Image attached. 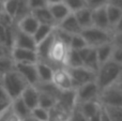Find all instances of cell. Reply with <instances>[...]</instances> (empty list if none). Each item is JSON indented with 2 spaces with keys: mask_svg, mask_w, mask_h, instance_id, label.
Here are the masks:
<instances>
[{
  "mask_svg": "<svg viewBox=\"0 0 122 121\" xmlns=\"http://www.w3.org/2000/svg\"><path fill=\"white\" fill-rule=\"evenodd\" d=\"M21 121H23V120H21Z\"/></svg>",
  "mask_w": 122,
  "mask_h": 121,
  "instance_id": "cell-53",
  "label": "cell"
},
{
  "mask_svg": "<svg viewBox=\"0 0 122 121\" xmlns=\"http://www.w3.org/2000/svg\"><path fill=\"white\" fill-rule=\"evenodd\" d=\"M2 12V1H0V13Z\"/></svg>",
  "mask_w": 122,
  "mask_h": 121,
  "instance_id": "cell-51",
  "label": "cell"
},
{
  "mask_svg": "<svg viewBox=\"0 0 122 121\" xmlns=\"http://www.w3.org/2000/svg\"><path fill=\"white\" fill-rule=\"evenodd\" d=\"M57 103L62 106L65 111L72 113L76 106V98H75V90H67V91H60L57 98Z\"/></svg>",
  "mask_w": 122,
  "mask_h": 121,
  "instance_id": "cell-15",
  "label": "cell"
},
{
  "mask_svg": "<svg viewBox=\"0 0 122 121\" xmlns=\"http://www.w3.org/2000/svg\"><path fill=\"white\" fill-rule=\"evenodd\" d=\"M57 28L63 30L64 32L71 34V35H74V34H80L81 32V28L78 25L77 20H76L75 16H74L73 13L69 14L66 17H65L63 20H61L57 26Z\"/></svg>",
  "mask_w": 122,
  "mask_h": 121,
  "instance_id": "cell-12",
  "label": "cell"
},
{
  "mask_svg": "<svg viewBox=\"0 0 122 121\" xmlns=\"http://www.w3.org/2000/svg\"><path fill=\"white\" fill-rule=\"evenodd\" d=\"M8 55H10V50L6 49L4 46L0 45V58L3 57V56H8Z\"/></svg>",
  "mask_w": 122,
  "mask_h": 121,
  "instance_id": "cell-47",
  "label": "cell"
},
{
  "mask_svg": "<svg viewBox=\"0 0 122 121\" xmlns=\"http://www.w3.org/2000/svg\"><path fill=\"white\" fill-rule=\"evenodd\" d=\"M112 48H114V44H112V42L106 43V44H103V45H100V46L94 48L100 66L105 63L106 61H108V60L110 59V55H112Z\"/></svg>",
  "mask_w": 122,
  "mask_h": 121,
  "instance_id": "cell-24",
  "label": "cell"
},
{
  "mask_svg": "<svg viewBox=\"0 0 122 121\" xmlns=\"http://www.w3.org/2000/svg\"><path fill=\"white\" fill-rule=\"evenodd\" d=\"M69 121H88L87 118H85L84 116L80 114V111L77 109V107L75 106V108L72 111L71 116H70V120Z\"/></svg>",
  "mask_w": 122,
  "mask_h": 121,
  "instance_id": "cell-41",
  "label": "cell"
},
{
  "mask_svg": "<svg viewBox=\"0 0 122 121\" xmlns=\"http://www.w3.org/2000/svg\"><path fill=\"white\" fill-rule=\"evenodd\" d=\"M86 41L84 40L80 34H74V35L71 36V41H70V44H69V48L70 49H73V50H80V49L85 48L87 47Z\"/></svg>",
  "mask_w": 122,
  "mask_h": 121,
  "instance_id": "cell-31",
  "label": "cell"
},
{
  "mask_svg": "<svg viewBox=\"0 0 122 121\" xmlns=\"http://www.w3.org/2000/svg\"><path fill=\"white\" fill-rule=\"evenodd\" d=\"M100 118H101V121H112L108 117V115L106 114L105 109L103 108V106L101 107V111H100Z\"/></svg>",
  "mask_w": 122,
  "mask_h": 121,
  "instance_id": "cell-45",
  "label": "cell"
},
{
  "mask_svg": "<svg viewBox=\"0 0 122 121\" xmlns=\"http://www.w3.org/2000/svg\"><path fill=\"white\" fill-rule=\"evenodd\" d=\"M36 72H38V78L39 83H51V78H53L54 70L51 66L44 63V62L38 61L36 63Z\"/></svg>",
  "mask_w": 122,
  "mask_h": 121,
  "instance_id": "cell-20",
  "label": "cell"
},
{
  "mask_svg": "<svg viewBox=\"0 0 122 121\" xmlns=\"http://www.w3.org/2000/svg\"><path fill=\"white\" fill-rule=\"evenodd\" d=\"M23 121H38V120H36L33 117H31V116H28L26 119H24Z\"/></svg>",
  "mask_w": 122,
  "mask_h": 121,
  "instance_id": "cell-50",
  "label": "cell"
},
{
  "mask_svg": "<svg viewBox=\"0 0 122 121\" xmlns=\"http://www.w3.org/2000/svg\"><path fill=\"white\" fill-rule=\"evenodd\" d=\"M13 24H14V21H13L12 17L6 14L5 12L2 11V12L0 13V26H2L3 28H8V27H10V26H12Z\"/></svg>",
  "mask_w": 122,
  "mask_h": 121,
  "instance_id": "cell-39",
  "label": "cell"
},
{
  "mask_svg": "<svg viewBox=\"0 0 122 121\" xmlns=\"http://www.w3.org/2000/svg\"><path fill=\"white\" fill-rule=\"evenodd\" d=\"M47 8H48V10H49V12H51V16H53L54 20L56 21V26H57L61 20H63L69 14H71L70 10L66 8V5H65L62 1L57 2V3L48 4Z\"/></svg>",
  "mask_w": 122,
  "mask_h": 121,
  "instance_id": "cell-17",
  "label": "cell"
},
{
  "mask_svg": "<svg viewBox=\"0 0 122 121\" xmlns=\"http://www.w3.org/2000/svg\"><path fill=\"white\" fill-rule=\"evenodd\" d=\"M103 108L112 121H122V107L103 106Z\"/></svg>",
  "mask_w": 122,
  "mask_h": 121,
  "instance_id": "cell-33",
  "label": "cell"
},
{
  "mask_svg": "<svg viewBox=\"0 0 122 121\" xmlns=\"http://www.w3.org/2000/svg\"><path fill=\"white\" fill-rule=\"evenodd\" d=\"M51 84L60 91H67V90H74L73 81L70 76L67 70L63 68H58L54 70Z\"/></svg>",
  "mask_w": 122,
  "mask_h": 121,
  "instance_id": "cell-8",
  "label": "cell"
},
{
  "mask_svg": "<svg viewBox=\"0 0 122 121\" xmlns=\"http://www.w3.org/2000/svg\"><path fill=\"white\" fill-rule=\"evenodd\" d=\"M0 1H2V2H3V0H0Z\"/></svg>",
  "mask_w": 122,
  "mask_h": 121,
  "instance_id": "cell-52",
  "label": "cell"
},
{
  "mask_svg": "<svg viewBox=\"0 0 122 121\" xmlns=\"http://www.w3.org/2000/svg\"><path fill=\"white\" fill-rule=\"evenodd\" d=\"M82 64H84L85 68L89 69V70L93 71V72L97 73V70L100 68V63L97 61V54H95V49L94 48H90L85 58L82 59Z\"/></svg>",
  "mask_w": 122,
  "mask_h": 121,
  "instance_id": "cell-25",
  "label": "cell"
},
{
  "mask_svg": "<svg viewBox=\"0 0 122 121\" xmlns=\"http://www.w3.org/2000/svg\"><path fill=\"white\" fill-rule=\"evenodd\" d=\"M76 107H77V109L80 111V114L85 118L89 119L92 116H94L97 113H99L102 105L99 103V101H90V102H86V103H81V104L76 105Z\"/></svg>",
  "mask_w": 122,
  "mask_h": 121,
  "instance_id": "cell-19",
  "label": "cell"
},
{
  "mask_svg": "<svg viewBox=\"0 0 122 121\" xmlns=\"http://www.w3.org/2000/svg\"><path fill=\"white\" fill-rule=\"evenodd\" d=\"M57 102V99L54 96H49V94L43 93V92H39V102H38V106L42 107L45 109H51L54 105Z\"/></svg>",
  "mask_w": 122,
  "mask_h": 121,
  "instance_id": "cell-29",
  "label": "cell"
},
{
  "mask_svg": "<svg viewBox=\"0 0 122 121\" xmlns=\"http://www.w3.org/2000/svg\"><path fill=\"white\" fill-rule=\"evenodd\" d=\"M80 35L84 38L87 45L91 48H95L100 45L110 43L112 40V31L100 29V28L93 27V26L82 29L81 32H80Z\"/></svg>",
  "mask_w": 122,
  "mask_h": 121,
  "instance_id": "cell-3",
  "label": "cell"
},
{
  "mask_svg": "<svg viewBox=\"0 0 122 121\" xmlns=\"http://www.w3.org/2000/svg\"><path fill=\"white\" fill-rule=\"evenodd\" d=\"M78 66H84L79 54H78L77 50L69 49L66 59H65L64 68H78Z\"/></svg>",
  "mask_w": 122,
  "mask_h": 121,
  "instance_id": "cell-27",
  "label": "cell"
},
{
  "mask_svg": "<svg viewBox=\"0 0 122 121\" xmlns=\"http://www.w3.org/2000/svg\"><path fill=\"white\" fill-rule=\"evenodd\" d=\"M0 85L8 94L11 101L16 98H19L25 88L28 86L26 81L16 72L15 70L2 75L0 78Z\"/></svg>",
  "mask_w": 122,
  "mask_h": 121,
  "instance_id": "cell-2",
  "label": "cell"
},
{
  "mask_svg": "<svg viewBox=\"0 0 122 121\" xmlns=\"http://www.w3.org/2000/svg\"><path fill=\"white\" fill-rule=\"evenodd\" d=\"M62 2L66 5V8L69 9L71 13H74L80 9L86 8L85 0H62Z\"/></svg>",
  "mask_w": 122,
  "mask_h": 121,
  "instance_id": "cell-35",
  "label": "cell"
},
{
  "mask_svg": "<svg viewBox=\"0 0 122 121\" xmlns=\"http://www.w3.org/2000/svg\"><path fill=\"white\" fill-rule=\"evenodd\" d=\"M18 1L19 0H4L2 2V11L5 12L8 15H10L12 18H14L17 5H18Z\"/></svg>",
  "mask_w": 122,
  "mask_h": 121,
  "instance_id": "cell-32",
  "label": "cell"
},
{
  "mask_svg": "<svg viewBox=\"0 0 122 121\" xmlns=\"http://www.w3.org/2000/svg\"><path fill=\"white\" fill-rule=\"evenodd\" d=\"M20 99L23 100V102L26 104V106L31 111V109L36 108L38 106L39 102V91L34 86L28 85L25 88V90L23 91V93L20 94Z\"/></svg>",
  "mask_w": 122,
  "mask_h": 121,
  "instance_id": "cell-13",
  "label": "cell"
},
{
  "mask_svg": "<svg viewBox=\"0 0 122 121\" xmlns=\"http://www.w3.org/2000/svg\"><path fill=\"white\" fill-rule=\"evenodd\" d=\"M122 64L108 60L105 63L101 64L97 72L95 84L97 85L100 91L114 84L121 81Z\"/></svg>",
  "mask_w": 122,
  "mask_h": 121,
  "instance_id": "cell-1",
  "label": "cell"
},
{
  "mask_svg": "<svg viewBox=\"0 0 122 121\" xmlns=\"http://www.w3.org/2000/svg\"><path fill=\"white\" fill-rule=\"evenodd\" d=\"M11 109L20 120L26 119L28 116H30V109L26 106L20 96L11 101Z\"/></svg>",
  "mask_w": 122,
  "mask_h": 121,
  "instance_id": "cell-23",
  "label": "cell"
},
{
  "mask_svg": "<svg viewBox=\"0 0 122 121\" xmlns=\"http://www.w3.org/2000/svg\"><path fill=\"white\" fill-rule=\"evenodd\" d=\"M13 47H17V48H24V49H30V50H36V44L34 42L32 35L26 34L24 32L19 31L18 29L16 30V34H15L14 39V45Z\"/></svg>",
  "mask_w": 122,
  "mask_h": 121,
  "instance_id": "cell-14",
  "label": "cell"
},
{
  "mask_svg": "<svg viewBox=\"0 0 122 121\" xmlns=\"http://www.w3.org/2000/svg\"><path fill=\"white\" fill-rule=\"evenodd\" d=\"M10 57L12 58L14 63L36 64L38 62V56L36 50H30V49L13 47L10 50Z\"/></svg>",
  "mask_w": 122,
  "mask_h": 121,
  "instance_id": "cell-9",
  "label": "cell"
},
{
  "mask_svg": "<svg viewBox=\"0 0 122 121\" xmlns=\"http://www.w3.org/2000/svg\"><path fill=\"white\" fill-rule=\"evenodd\" d=\"M99 94H100V89L97 87V85L95 84V81L79 86L78 88L75 89L76 105L90 102V101H97Z\"/></svg>",
  "mask_w": 122,
  "mask_h": 121,
  "instance_id": "cell-7",
  "label": "cell"
},
{
  "mask_svg": "<svg viewBox=\"0 0 122 121\" xmlns=\"http://www.w3.org/2000/svg\"><path fill=\"white\" fill-rule=\"evenodd\" d=\"M15 25H16L17 29H18L19 31L24 32V33H26V34H29V35H33L36 28L39 27V23L36 21V19L32 16V14L24 17L23 19H20V20H19L18 23H16Z\"/></svg>",
  "mask_w": 122,
  "mask_h": 121,
  "instance_id": "cell-18",
  "label": "cell"
},
{
  "mask_svg": "<svg viewBox=\"0 0 122 121\" xmlns=\"http://www.w3.org/2000/svg\"><path fill=\"white\" fill-rule=\"evenodd\" d=\"M71 113L65 111L57 102L56 104L48 109V121H69Z\"/></svg>",
  "mask_w": 122,
  "mask_h": 121,
  "instance_id": "cell-21",
  "label": "cell"
},
{
  "mask_svg": "<svg viewBox=\"0 0 122 121\" xmlns=\"http://www.w3.org/2000/svg\"><path fill=\"white\" fill-rule=\"evenodd\" d=\"M27 2H28V5H29L31 11L47 6L46 0H27Z\"/></svg>",
  "mask_w": 122,
  "mask_h": 121,
  "instance_id": "cell-40",
  "label": "cell"
},
{
  "mask_svg": "<svg viewBox=\"0 0 122 121\" xmlns=\"http://www.w3.org/2000/svg\"><path fill=\"white\" fill-rule=\"evenodd\" d=\"M91 12H92V11H91L90 9L84 8V9H80V10L73 13L76 20H77V23H78V25L81 28V30L85 29V28H89L92 26Z\"/></svg>",
  "mask_w": 122,
  "mask_h": 121,
  "instance_id": "cell-22",
  "label": "cell"
},
{
  "mask_svg": "<svg viewBox=\"0 0 122 121\" xmlns=\"http://www.w3.org/2000/svg\"><path fill=\"white\" fill-rule=\"evenodd\" d=\"M31 14H32V16L36 19V21L39 23V25H45V26H51V27H56V21L54 20L53 16H51V12H49V10H48L47 6L31 11Z\"/></svg>",
  "mask_w": 122,
  "mask_h": 121,
  "instance_id": "cell-16",
  "label": "cell"
},
{
  "mask_svg": "<svg viewBox=\"0 0 122 121\" xmlns=\"http://www.w3.org/2000/svg\"><path fill=\"white\" fill-rule=\"evenodd\" d=\"M62 0H46L47 2V5L48 4H53V3H57V2H61Z\"/></svg>",
  "mask_w": 122,
  "mask_h": 121,
  "instance_id": "cell-49",
  "label": "cell"
},
{
  "mask_svg": "<svg viewBox=\"0 0 122 121\" xmlns=\"http://www.w3.org/2000/svg\"><path fill=\"white\" fill-rule=\"evenodd\" d=\"M100 111H101V109H100ZM100 111L95 114L94 116H92L91 118H89L88 121H101V118H100Z\"/></svg>",
  "mask_w": 122,
  "mask_h": 121,
  "instance_id": "cell-48",
  "label": "cell"
},
{
  "mask_svg": "<svg viewBox=\"0 0 122 121\" xmlns=\"http://www.w3.org/2000/svg\"><path fill=\"white\" fill-rule=\"evenodd\" d=\"M14 70L26 81V83L30 86H36L39 83L38 72L36 64L29 63H15Z\"/></svg>",
  "mask_w": 122,
  "mask_h": 121,
  "instance_id": "cell-10",
  "label": "cell"
},
{
  "mask_svg": "<svg viewBox=\"0 0 122 121\" xmlns=\"http://www.w3.org/2000/svg\"><path fill=\"white\" fill-rule=\"evenodd\" d=\"M106 4L122 9V0H106Z\"/></svg>",
  "mask_w": 122,
  "mask_h": 121,
  "instance_id": "cell-43",
  "label": "cell"
},
{
  "mask_svg": "<svg viewBox=\"0 0 122 121\" xmlns=\"http://www.w3.org/2000/svg\"><path fill=\"white\" fill-rule=\"evenodd\" d=\"M10 105H11V101H10V102H2V103H0V115H1L3 111H5L6 109L10 107Z\"/></svg>",
  "mask_w": 122,
  "mask_h": 121,
  "instance_id": "cell-46",
  "label": "cell"
},
{
  "mask_svg": "<svg viewBox=\"0 0 122 121\" xmlns=\"http://www.w3.org/2000/svg\"><path fill=\"white\" fill-rule=\"evenodd\" d=\"M121 81L105 89L101 90L97 101L102 106L122 107V87Z\"/></svg>",
  "mask_w": 122,
  "mask_h": 121,
  "instance_id": "cell-4",
  "label": "cell"
},
{
  "mask_svg": "<svg viewBox=\"0 0 122 121\" xmlns=\"http://www.w3.org/2000/svg\"><path fill=\"white\" fill-rule=\"evenodd\" d=\"M3 1H4V0H3Z\"/></svg>",
  "mask_w": 122,
  "mask_h": 121,
  "instance_id": "cell-54",
  "label": "cell"
},
{
  "mask_svg": "<svg viewBox=\"0 0 122 121\" xmlns=\"http://www.w3.org/2000/svg\"><path fill=\"white\" fill-rule=\"evenodd\" d=\"M30 14H31V10H30L29 5H28L27 0H19L16 13H15V16H14V18H13L14 24L18 23L20 19H23L24 17L28 16V15H30Z\"/></svg>",
  "mask_w": 122,
  "mask_h": 121,
  "instance_id": "cell-28",
  "label": "cell"
},
{
  "mask_svg": "<svg viewBox=\"0 0 122 121\" xmlns=\"http://www.w3.org/2000/svg\"><path fill=\"white\" fill-rule=\"evenodd\" d=\"M10 99H9L8 94L5 93V91L3 90V88H2V86L0 85V103L2 102H10Z\"/></svg>",
  "mask_w": 122,
  "mask_h": 121,
  "instance_id": "cell-42",
  "label": "cell"
},
{
  "mask_svg": "<svg viewBox=\"0 0 122 121\" xmlns=\"http://www.w3.org/2000/svg\"><path fill=\"white\" fill-rule=\"evenodd\" d=\"M30 116L38 121H48V111L40 106H36V108L31 109Z\"/></svg>",
  "mask_w": 122,
  "mask_h": 121,
  "instance_id": "cell-34",
  "label": "cell"
},
{
  "mask_svg": "<svg viewBox=\"0 0 122 121\" xmlns=\"http://www.w3.org/2000/svg\"><path fill=\"white\" fill-rule=\"evenodd\" d=\"M69 72L70 76L73 81L74 90L78 88L79 86L85 85L88 83H92L95 81V77H97V73L93 71L89 70V69L85 68V66H78V68H65Z\"/></svg>",
  "mask_w": 122,
  "mask_h": 121,
  "instance_id": "cell-6",
  "label": "cell"
},
{
  "mask_svg": "<svg viewBox=\"0 0 122 121\" xmlns=\"http://www.w3.org/2000/svg\"><path fill=\"white\" fill-rule=\"evenodd\" d=\"M69 49L70 48L67 45L54 38L48 51V66H51L53 69L63 68Z\"/></svg>",
  "mask_w": 122,
  "mask_h": 121,
  "instance_id": "cell-5",
  "label": "cell"
},
{
  "mask_svg": "<svg viewBox=\"0 0 122 121\" xmlns=\"http://www.w3.org/2000/svg\"><path fill=\"white\" fill-rule=\"evenodd\" d=\"M14 66L15 63L12 60V58L10 57V55L3 56V57L0 58V78H1L2 75L14 70Z\"/></svg>",
  "mask_w": 122,
  "mask_h": 121,
  "instance_id": "cell-30",
  "label": "cell"
},
{
  "mask_svg": "<svg viewBox=\"0 0 122 121\" xmlns=\"http://www.w3.org/2000/svg\"><path fill=\"white\" fill-rule=\"evenodd\" d=\"M4 40H5V28L0 26V45L4 46Z\"/></svg>",
  "mask_w": 122,
  "mask_h": 121,
  "instance_id": "cell-44",
  "label": "cell"
},
{
  "mask_svg": "<svg viewBox=\"0 0 122 121\" xmlns=\"http://www.w3.org/2000/svg\"><path fill=\"white\" fill-rule=\"evenodd\" d=\"M55 27H51V26H45V25H39V27L36 28V32L33 33L32 38H33L36 44L38 45L39 43H41L42 41H44L46 38H48L51 33Z\"/></svg>",
  "mask_w": 122,
  "mask_h": 121,
  "instance_id": "cell-26",
  "label": "cell"
},
{
  "mask_svg": "<svg viewBox=\"0 0 122 121\" xmlns=\"http://www.w3.org/2000/svg\"><path fill=\"white\" fill-rule=\"evenodd\" d=\"M106 5L102 6V8L92 10L91 12V18H92V26L93 27L100 28L103 30H107V31H112L109 28V24H108L107 15H106Z\"/></svg>",
  "mask_w": 122,
  "mask_h": 121,
  "instance_id": "cell-11",
  "label": "cell"
},
{
  "mask_svg": "<svg viewBox=\"0 0 122 121\" xmlns=\"http://www.w3.org/2000/svg\"><path fill=\"white\" fill-rule=\"evenodd\" d=\"M85 3H86V8L92 11L106 5V0H85Z\"/></svg>",
  "mask_w": 122,
  "mask_h": 121,
  "instance_id": "cell-38",
  "label": "cell"
},
{
  "mask_svg": "<svg viewBox=\"0 0 122 121\" xmlns=\"http://www.w3.org/2000/svg\"><path fill=\"white\" fill-rule=\"evenodd\" d=\"M109 60L116 62V63L122 64V47L121 46H114Z\"/></svg>",
  "mask_w": 122,
  "mask_h": 121,
  "instance_id": "cell-37",
  "label": "cell"
},
{
  "mask_svg": "<svg viewBox=\"0 0 122 121\" xmlns=\"http://www.w3.org/2000/svg\"><path fill=\"white\" fill-rule=\"evenodd\" d=\"M0 121H21V120L13 113V111L11 109V105H10V107L0 115Z\"/></svg>",
  "mask_w": 122,
  "mask_h": 121,
  "instance_id": "cell-36",
  "label": "cell"
}]
</instances>
